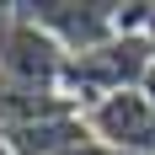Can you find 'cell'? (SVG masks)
<instances>
[{"mask_svg":"<svg viewBox=\"0 0 155 155\" xmlns=\"http://www.w3.org/2000/svg\"><path fill=\"white\" fill-rule=\"evenodd\" d=\"M64 64H70V54H64L21 5H0V75L11 80V86L59 91L64 86Z\"/></svg>","mask_w":155,"mask_h":155,"instance_id":"cell-1","label":"cell"},{"mask_svg":"<svg viewBox=\"0 0 155 155\" xmlns=\"http://www.w3.org/2000/svg\"><path fill=\"white\" fill-rule=\"evenodd\" d=\"M80 123L107 155H155V102L144 96V86L80 107Z\"/></svg>","mask_w":155,"mask_h":155,"instance_id":"cell-2","label":"cell"},{"mask_svg":"<svg viewBox=\"0 0 155 155\" xmlns=\"http://www.w3.org/2000/svg\"><path fill=\"white\" fill-rule=\"evenodd\" d=\"M21 11H27L70 59L112 43V38H123V32H118V5H107V0H27Z\"/></svg>","mask_w":155,"mask_h":155,"instance_id":"cell-3","label":"cell"},{"mask_svg":"<svg viewBox=\"0 0 155 155\" xmlns=\"http://www.w3.org/2000/svg\"><path fill=\"white\" fill-rule=\"evenodd\" d=\"M150 43H155V27H150Z\"/></svg>","mask_w":155,"mask_h":155,"instance_id":"cell-4","label":"cell"}]
</instances>
